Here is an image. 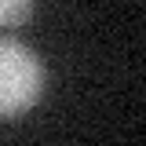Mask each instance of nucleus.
<instances>
[{"mask_svg": "<svg viewBox=\"0 0 146 146\" xmlns=\"http://www.w3.org/2000/svg\"><path fill=\"white\" fill-rule=\"evenodd\" d=\"M44 95V62L15 36H0V121H15Z\"/></svg>", "mask_w": 146, "mask_h": 146, "instance_id": "obj_1", "label": "nucleus"}, {"mask_svg": "<svg viewBox=\"0 0 146 146\" xmlns=\"http://www.w3.org/2000/svg\"><path fill=\"white\" fill-rule=\"evenodd\" d=\"M36 0H0V29H15L33 15Z\"/></svg>", "mask_w": 146, "mask_h": 146, "instance_id": "obj_2", "label": "nucleus"}]
</instances>
